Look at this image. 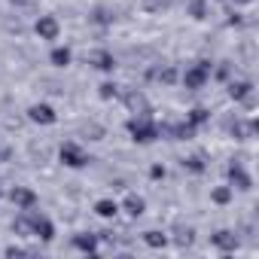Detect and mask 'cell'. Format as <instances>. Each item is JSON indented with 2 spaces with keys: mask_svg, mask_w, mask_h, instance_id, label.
Masks as SVG:
<instances>
[{
  "mask_svg": "<svg viewBox=\"0 0 259 259\" xmlns=\"http://www.w3.org/2000/svg\"><path fill=\"white\" fill-rule=\"evenodd\" d=\"M150 79H159L162 85H174V82H177V70H174L171 64H165V67H153V70H150Z\"/></svg>",
  "mask_w": 259,
  "mask_h": 259,
  "instance_id": "obj_14",
  "label": "cell"
},
{
  "mask_svg": "<svg viewBox=\"0 0 259 259\" xmlns=\"http://www.w3.org/2000/svg\"><path fill=\"white\" fill-rule=\"evenodd\" d=\"M0 195H4V189H0Z\"/></svg>",
  "mask_w": 259,
  "mask_h": 259,
  "instance_id": "obj_32",
  "label": "cell"
},
{
  "mask_svg": "<svg viewBox=\"0 0 259 259\" xmlns=\"http://www.w3.org/2000/svg\"><path fill=\"white\" fill-rule=\"evenodd\" d=\"M34 31H37V37L40 40H58V34H61V25H58V19L55 16H40L37 22H34Z\"/></svg>",
  "mask_w": 259,
  "mask_h": 259,
  "instance_id": "obj_4",
  "label": "cell"
},
{
  "mask_svg": "<svg viewBox=\"0 0 259 259\" xmlns=\"http://www.w3.org/2000/svg\"><path fill=\"white\" fill-rule=\"evenodd\" d=\"M116 95H119V85H116V82H110V79H107V82H101V85H98V98H101V101H113Z\"/></svg>",
  "mask_w": 259,
  "mask_h": 259,
  "instance_id": "obj_22",
  "label": "cell"
},
{
  "mask_svg": "<svg viewBox=\"0 0 259 259\" xmlns=\"http://www.w3.org/2000/svg\"><path fill=\"white\" fill-rule=\"evenodd\" d=\"M10 4H13V7H28L31 0H10Z\"/></svg>",
  "mask_w": 259,
  "mask_h": 259,
  "instance_id": "obj_30",
  "label": "cell"
},
{
  "mask_svg": "<svg viewBox=\"0 0 259 259\" xmlns=\"http://www.w3.org/2000/svg\"><path fill=\"white\" fill-rule=\"evenodd\" d=\"M13 232L22 235V238H31V210H22V213L13 220Z\"/></svg>",
  "mask_w": 259,
  "mask_h": 259,
  "instance_id": "obj_16",
  "label": "cell"
},
{
  "mask_svg": "<svg viewBox=\"0 0 259 259\" xmlns=\"http://www.w3.org/2000/svg\"><path fill=\"white\" fill-rule=\"evenodd\" d=\"M28 119L37 122V125H55L58 122V113L52 104H31L28 107Z\"/></svg>",
  "mask_w": 259,
  "mask_h": 259,
  "instance_id": "obj_5",
  "label": "cell"
},
{
  "mask_svg": "<svg viewBox=\"0 0 259 259\" xmlns=\"http://www.w3.org/2000/svg\"><path fill=\"white\" fill-rule=\"evenodd\" d=\"M210 241H213V247H217V250H223V253H235V250H238V235H235V232H229V229H220Z\"/></svg>",
  "mask_w": 259,
  "mask_h": 259,
  "instance_id": "obj_11",
  "label": "cell"
},
{
  "mask_svg": "<svg viewBox=\"0 0 259 259\" xmlns=\"http://www.w3.org/2000/svg\"><path fill=\"white\" fill-rule=\"evenodd\" d=\"M229 183H232V189H241V192H247V189H253V177L235 162V165H229Z\"/></svg>",
  "mask_w": 259,
  "mask_h": 259,
  "instance_id": "obj_9",
  "label": "cell"
},
{
  "mask_svg": "<svg viewBox=\"0 0 259 259\" xmlns=\"http://www.w3.org/2000/svg\"><path fill=\"white\" fill-rule=\"evenodd\" d=\"M70 58H73V52H70L67 46H55V49H52V55H49V61H52L55 67H67V64H70Z\"/></svg>",
  "mask_w": 259,
  "mask_h": 259,
  "instance_id": "obj_18",
  "label": "cell"
},
{
  "mask_svg": "<svg viewBox=\"0 0 259 259\" xmlns=\"http://www.w3.org/2000/svg\"><path fill=\"white\" fill-rule=\"evenodd\" d=\"M210 73H213V64L210 61H195V64H189L186 67V73H183V85L186 89H204V82L210 79Z\"/></svg>",
  "mask_w": 259,
  "mask_h": 259,
  "instance_id": "obj_3",
  "label": "cell"
},
{
  "mask_svg": "<svg viewBox=\"0 0 259 259\" xmlns=\"http://www.w3.org/2000/svg\"><path fill=\"white\" fill-rule=\"evenodd\" d=\"M31 235L40 241H52L55 238V223L43 213H31Z\"/></svg>",
  "mask_w": 259,
  "mask_h": 259,
  "instance_id": "obj_7",
  "label": "cell"
},
{
  "mask_svg": "<svg viewBox=\"0 0 259 259\" xmlns=\"http://www.w3.org/2000/svg\"><path fill=\"white\" fill-rule=\"evenodd\" d=\"M232 198H235V189H232V186H217V189L210 192V201H213V204H229Z\"/></svg>",
  "mask_w": 259,
  "mask_h": 259,
  "instance_id": "obj_21",
  "label": "cell"
},
{
  "mask_svg": "<svg viewBox=\"0 0 259 259\" xmlns=\"http://www.w3.org/2000/svg\"><path fill=\"white\" fill-rule=\"evenodd\" d=\"M4 253H7V256H28V250H22V247H16V244H13V247H7Z\"/></svg>",
  "mask_w": 259,
  "mask_h": 259,
  "instance_id": "obj_28",
  "label": "cell"
},
{
  "mask_svg": "<svg viewBox=\"0 0 259 259\" xmlns=\"http://www.w3.org/2000/svg\"><path fill=\"white\" fill-rule=\"evenodd\" d=\"M150 113L153 110H144V113H135L128 119V135H132L135 144H153L159 138V122Z\"/></svg>",
  "mask_w": 259,
  "mask_h": 259,
  "instance_id": "obj_1",
  "label": "cell"
},
{
  "mask_svg": "<svg viewBox=\"0 0 259 259\" xmlns=\"http://www.w3.org/2000/svg\"><path fill=\"white\" fill-rule=\"evenodd\" d=\"M232 4H253V0H232Z\"/></svg>",
  "mask_w": 259,
  "mask_h": 259,
  "instance_id": "obj_31",
  "label": "cell"
},
{
  "mask_svg": "<svg viewBox=\"0 0 259 259\" xmlns=\"http://www.w3.org/2000/svg\"><path fill=\"white\" fill-rule=\"evenodd\" d=\"M95 213L104 217V220H113V217L119 213V204H116L113 198H101V201H95Z\"/></svg>",
  "mask_w": 259,
  "mask_h": 259,
  "instance_id": "obj_15",
  "label": "cell"
},
{
  "mask_svg": "<svg viewBox=\"0 0 259 259\" xmlns=\"http://www.w3.org/2000/svg\"><path fill=\"white\" fill-rule=\"evenodd\" d=\"M229 25H241V16L238 13H229Z\"/></svg>",
  "mask_w": 259,
  "mask_h": 259,
  "instance_id": "obj_29",
  "label": "cell"
},
{
  "mask_svg": "<svg viewBox=\"0 0 259 259\" xmlns=\"http://www.w3.org/2000/svg\"><path fill=\"white\" fill-rule=\"evenodd\" d=\"M192 235H195V232H192L189 226H186V229L180 226V229H177V244H180V247H189V244H192Z\"/></svg>",
  "mask_w": 259,
  "mask_h": 259,
  "instance_id": "obj_25",
  "label": "cell"
},
{
  "mask_svg": "<svg viewBox=\"0 0 259 259\" xmlns=\"http://www.w3.org/2000/svg\"><path fill=\"white\" fill-rule=\"evenodd\" d=\"M144 244L153 247V250H162V247H168V235L159 232V229H150V232H144Z\"/></svg>",
  "mask_w": 259,
  "mask_h": 259,
  "instance_id": "obj_17",
  "label": "cell"
},
{
  "mask_svg": "<svg viewBox=\"0 0 259 259\" xmlns=\"http://www.w3.org/2000/svg\"><path fill=\"white\" fill-rule=\"evenodd\" d=\"M113 19H116V16H113L107 7H98V10H95V16H92V22H95V25H113Z\"/></svg>",
  "mask_w": 259,
  "mask_h": 259,
  "instance_id": "obj_24",
  "label": "cell"
},
{
  "mask_svg": "<svg viewBox=\"0 0 259 259\" xmlns=\"http://www.w3.org/2000/svg\"><path fill=\"white\" fill-rule=\"evenodd\" d=\"M150 177L153 180H165V165H153L150 168Z\"/></svg>",
  "mask_w": 259,
  "mask_h": 259,
  "instance_id": "obj_27",
  "label": "cell"
},
{
  "mask_svg": "<svg viewBox=\"0 0 259 259\" xmlns=\"http://www.w3.org/2000/svg\"><path fill=\"white\" fill-rule=\"evenodd\" d=\"M98 244H101V238L92 235V232H79V235H73V247H76L79 253H98Z\"/></svg>",
  "mask_w": 259,
  "mask_h": 259,
  "instance_id": "obj_12",
  "label": "cell"
},
{
  "mask_svg": "<svg viewBox=\"0 0 259 259\" xmlns=\"http://www.w3.org/2000/svg\"><path fill=\"white\" fill-rule=\"evenodd\" d=\"M189 16L192 19H207V0H189Z\"/></svg>",
  "mask_w": 259,
  "mask_h": 259,
  "instance_id": "obj_23",
  "label": "cell"
},
{
  "mask_svg": "<svg viewBox=\"0 0 259 259\" xmlns=\"http://www.w3.org/2000/svg\"><path fill=\"white\" fill-rule=\"evenodd\" d=\"M10 201H13L19 210H34L37 192H34L31 186H13V189H10Z\"/></svg>",
  "mask_w": 259,
  "mask_h": 259,
  "instance_id": "obj_6",
  "label": "cell"
},
{
  "mask_svg": "<svg viewBox=\"0 0 259 259\" xmlns=\"http://www.w3.org/2000/svg\"><path fill=\"white\" fill-rule=\"evenodd\" d=\"M229 73H232V67H229V61H223L217 67V79H229Z\"/></svg>",
  "mask_w": 259,
  "mask_h": 259,
  "instance_id": "obj_26",
  "label": "cell"
},
{
  "mask_svg": "<svg viewBox=\"0 0 259 259\" xmlns=\"http://www.w3.org/2000/svg\"><path fill=\"white\" fill-rule=\"evenodd\" d=\"M85 61H89L95 70H104V73H110V70L116 67V58H113V52H107V49H92V52L85 55Z\"/></svg>",
  "mask_w": 259,
  "mask_h": 259,
  "instance_id": "obj_8",
  "label": "cell"
},
{
  "mask_svg": "<svg viewBox=\"0 0 259 259\" xmlns=\"http://www.w3.org/2000/svg\"><path fill=\"white\" fill-rule=\"evenodd\" d=\"M58 159H61V165H67V168H73V171H79V168H85V165L92 162L89 153H85L76 141H64L61 150H58Z\"/></svg>",
  "mask_w": 259,
  "mask_h": 259,
  "instance_id": "obj_2",
  "label": "cell"
},
{
  "mask_svg": "<svg viewBox=\"0 0 259 259\" xmlns=\"http://www.w3.org/2000/svg\"><path fill=\"white\" fill-rule=\"evenodd\" d=\"M250 92H253V82L250 79H232L229 82V98L232 101H244Z\"/></svg>",
  "mask_w": 259,
  "mask_h": 259,
  "instance_id": "obj_13",
  "label": "cell"
},
{
  "mask_svg": "<svg viewBox=\"0 0 259 259\" xmlns=\"http://www.w3.org/2000/svg\"><path fill=\"white\" fill-rule=\"evenodd\" d=\"M183 168H186V171H192V174H204V171H207V162H204V156H201V153H195V156L183 159Z\"/></svg>",
  "mask_w": 259,
  "mask_h": 259,
  "instance_id": "obj_20",
  "label": "cell"
},
{
  "mask_svg": "<svg viewBox=\"0 0 259 259\" xmlns=\"http://www.w3.org/2000/svg\"><path fill=\"white\" fill-rule=\"evenodd\" d=\"M207 119H210V110H207V107H192L189 116H186V122H189L192 128H201Z\"/></svg>",
  "mask_w": 259,
  "mask_h": 259,
  "instance_id": "obj_19",
  "label": "cell"
},
{
  "mask_svg": "<svg viewBox=\"0 0 259 259\" xmlns=\"http://www.w3.org/2000/svg\"><path fill=\"white\" fill-rule=\"evenodd\" d=\"M119 210H125L132 220H138V217H144V210H147V201L141 198V195H135V192H128L125 195V201L119 204Z\"/></svg>",
  "mask_w": 259,
  "mask_h": 259,
  "instance_id": "obj_10",
  "label": "cell"
}]
</instances>
